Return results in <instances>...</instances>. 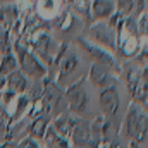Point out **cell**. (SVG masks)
I'll use <instances>...</instances> for the list:
<instances>
[{"instance_id":"cell-6","label":"cell","mask_w":148,"mask_h":148,"mask_svg":"<svg viewBox=\"0 0 148 148\" xmlns=\"http://www.w3.org/2000/svg\"><path fill=\"white\" fill-rule=\"evenodd\" d=\"M90 38L93 40L95 45L105 48V50H115V31L110 28L107 23H98L95 26H91L90 29Z\"/></svg>"},{"instance_id":"cell-12","label":"cell","mask_w":148,"mask_h":148,"mask_svg":"<svg viewBox=\"0 0 148 148\" xmlns=\"http://www.w3.org/2000/svg\"><path fill=\"white\" fill-rule=\"evenodd\" d=\"M60 98H62V93H60L59 86H57L55 83L47 81V83H45V90H43V102H45L47 110L48 112L53 110V109L59 105Z\"/></svg>"},{"instance_id":"cell-24","label":"cell","mask_w":148,"mask_h":148,"mask_svg":"<svg viewBox=\"0 0 148 148\" xmlns=\"http://www.w3.org/2000/svg\"><path fill=\"white\" fill-rule=\"evenodd\" d=\"M74 9L81 12H88V0H74Z\"/></svg>"},{"instance_id":"cell-26","label":"cell","mask_w":148,"mask_h":148,"mask_svg":"<svg viewBox=\"0 0 148 148\" xmlns=\"http://www.w3.org/2000/svg\"><path fill=\"white\" fill-rule=\"evenodd\" d=\"M5 91V76L0 73V95Z\"/></svg>"},{"instance_id":"cell-2","label":"cell","mask_w":148,"mask_h":148,"mask_svg":"<svg viewBox=\"0 0 148 148\" xmlns=\"http://www.w3.org/2000/svg\"><path fill=\"white\" fill-rule=\"evenodd\" d=\"M14 50L17 53V69L24 74L26 77H31V79H43L47 76V69L45 66L41 64V60L38 59L35 53H31L29 50H26L24 47L21 45H14Z\"/></svg>"},{"instance_id":"cell-11","label":"cell","mask_w":148,"mask_h":148,"mask_svg":"<svg viewBox=\"0 0 148 148\" xmlns=\"http://www.w3.org/2000/svg\"><path fill=\"white\" fill-rule=\"evenodd\" d=\"M57 62H59V81L67 79L77 69V66H79V60H77L76 53H73V52L64 53V55L60 53L59 59H57Z\"/></svg>"},{"instance_id":"cell-25","label":"cell","mask_w":148,"mask_h":148,"mask_svg":"<svg viewBox=\"0 0 148 148\" xmlns=\"http://www.w3.org/2000/svg\"><path fill=\"white\" fill-rule=\"evenodd\" d=\"M5 121H7V112H5V109H3V105L0 103V127L5 124Z\"/></svg>"},{"instance_id":"cell-7","label":"cell","mask_w":148,"mask_h":148,"mask_svg":"<svg viewBox=\"0 0 148 148\" xmlns=\"http://www.w3.org/2000/svg\"><path fill=\"white\" fill-rule=\"evenodd\" d=\"M69 145H73L74 148L86 147L90 143V122L83 121V119H74L73 129L69 133L67 138Z\"/></svg>"},{"instance_id":"cell-17","label":"cell","mask_w":148,"mask_h":148,"mask_svg":"<svg viewBox=\"0 0 148 148\" xmlns=\"http://www.w3.org/2000/svg\"><path fill=\"white\" fill-rule=\"evenodd\" d=\"M14 71H17V59H16V55L9 50V52H5V53L2 55V59H0V73L3 74V76H9V74L14 73Z\"/></svg>"},{"instance_id":"cell-9","label":"cell","mask_w":148,"mask_h":148,"mask_svg":"<svg viewBox=\"0 0 148 148\" xmlns=\"http://www.w3.org/2000/svg\"><path fill=\"white\" fill-rule=\"evenodd\" d=\"M28 77L21 73L19 69L10 73L9 76H5V90L10 91L12 95L19 97V95H24L26 90H28Z\"/></svg>"},{"instance_id":"cell-15","label":"cell","mask_w":148,"mask_h":148,"mask_svg":"<svg viewBox=\"0 0 148 148\" xmlns=\"http://www.w3.org/2000/svg\"><path fill=\"white\" fill-rule=\"evenodd\" d=\"M114 9H115L114 0H93V2H91V14H93V17L98 19V21L110 17L112 12H114Z\"/></svg>"},{"instance_id":"cell-1","label":"cell","mask_w":148,"mask_h":148,"mask_svg":"<svg viewBox=\"0 0 148 148\" xmlns=\"http://www.w3.org/2000/svg\"><path fill=\"white\" fill-rule=\"evenodd\" d=\"M121 134L124 138H127L129 141L145 147V143H147V114H145V109H141V105H138L134 102L129 105V109L124 115V121H122Z\"/></svg>"},{"instance_id":"cell-3","label":"cell","mask_w":148,"mask_h":148,"mask_svg":"<svg viewBox=\"0 0 148 148\" xmlns=\"http://www.w3.org/2000/svg\"><path fill=\"white\" fill-rule=\"evenodd\" d=\"M66 102L69 110L74 114H83L88 105V93L84 90V77L76 81L73 86L66 90Z\"/></svg>"},{"instance_id":"cell-23","label":"cell","mask_w":148,"mask_h":148,"mask_svg":"<svg viewBox=\"0 0 148 148\" xmlns=\"http://www.w3.org/2000/svg\"><path fill=\"white\" fill-rule=\"evenodd\" d=\"M138 35H140V36H147V14H143V16H141V19H140Z\"/></svg>"},{"instance_id":"cell-20","label":"cell","mask_w":148,"mask_h":148,"mask_svg":"<svg viewBox=\"0 0 148 148\" xmlns=\"http://www.w3.org/2000/svg\"><path fill=\"white\" fill-rule=\"evenodd\" d=\"M16 148H41V147H40V143H38L36 140L26 136V138H23V140L17 143V147Z\"/></svg>"},{"instance_id":"cell-18","label":"cell","mask_w":148,"mask_h":148,"mask_svg":"<svg viewBox=\"0 0 148 148\" xmlns=\"http://www.w3.org/2000/svg\"><path fill=\"white\" fill-rule=\"evenodd\" d=\"M115 7H117V14L119 16H127L134 9V0H117Z\"/></svg>"},{"instance_id":"cell-8","label":"cell","mask_w":148,"mask_h":148,"mask_svg":"<svg viewBox=\"0 0 148 148\" xmlns=\"http://www.w3.org/2000/svg\"><path fill=\"white\" fill-rule=\"evenodd\" d=\"M88 81L95 88H102V90L107 88V86H110V84H114L109 69L103 67V66H100V64H91L90 73H88Z\"/></svg>"},{"instance_id":"cell-4","label":"cell","mask_w":148,"mask_h":148,"mask_svg":"<svg viewBox=\"0 0 148 148\" xmlns=\"http://www.w3.org/2000/svg\"><path fill=\"white\" fill-rule=\"evenodd\" d=\"M98 105L103 112V117H114L119 107H121V95H119V90L115 86V83L103 88L98 95Z\"/></svg>"},{"instance_id":"cell-21","label":"cell","mask_w":148,"mask_h":148,"mask_svg":"<svg viewBox=\"0 0 148 148\" xmlns=\"http://www.w3.org/2000/svg\"><path fill=\"white\" fill-rule=\"evenodd\" d=\"M10 50V47H9V35H7V31H0V55L2 53H5V52H9Z\"/></svg>"},{"instance_id":"cell-22","label":"cell","mask_w":148,"mask_h":148,"mask_svg":"<svg viewBox=\"0 0 148 148\" xmlns=\"http://www.w3.org/2000/svg\"><path fill=\"white\" fill-rule=\"evenodd\" d=\"M95 148H121V145L117 141H112V140H102Z\"/></svg>"},{"instance_id":"cell-19","label":"cell","mask_w":148,"mask_h":148,"mask_svg":"<svg viewBox=\"0 0 148 148\" xmlns=\"http://www.w3.org/2000/svg\"><path fill=\"white\" fill-rule=\"evenodd\" d=\"M14 19H16V9L14 7H3V9H0V21H3L7 24V23H10Z\"/></svg>"},{"instance_id":"cell-28","label":"cell","mask_w":148,"mask_h":148,"mask_svg":"<svg viewBox=\"0 0 148 148\" xmlns=\"http://www.w3.org/2000/svg\"><path fill=\"white\" fill-rule=\"evenodd\" d=\"M0 59H2V55H0Z\"/></svg>"},{"instance_id":"cell-27","label":"cell","mask_w":148,"mask_h":148,"mask_svg":"<svg viewBox=\"0 0 148 148\" xmlns=\"http://www.w3.org/2000/svg\"><path fill=\"white\" fill-rule=\"evenodd\" d=\"M0 31H2V26H0Z\"/></svg>"},{"instance_id":"cell-16","label":"cell","mask_w":148,"mask_h":148,"mask_svg":"<svg viewBox=\"0 0 148 148\" xmlns=\"http://www.w3.org/2000/svg\"><path fill=\"white\" fill-rule=\"evenodd\" d=\"M41 141H43V147L45 148H71L69 141L66 138H62L60 134H57L52 129V126H48V129H47V133H45Z\"/></svg>"},{"instance_id":"cell-10","label":"cell","mask_w":148,"mask_h":148,"mask_svg":"<svg viewBox=\"0 0 148 148\" xmlns=\"http://www.w3.org/2000/svg\"><path fill=\"white\" fill-rule=\"evenodd\" d=\"M33 48H35V52H36L43 60H48L50 62L52 57H53L55 45H53V40L48 36V35L40 33V35H36V36L33 38Z\"/></svg>"},{"instance_id":"cell-13","label":"cell","mask_w":148,"mask_h":148,"mask_svg":"<svg viewBox=\"0 0 148 148\" xmlns=\"http://www.w3.org/2000/svg\"><path fill=\"white\" fill-rule=\"evenodd\" d=\"M73 124H74V117L69 114V112H62L59 117H55V121H53V124H50L52 126V129L57 133V134H60L62 138H69V133H71V129H73Z\"/></svg>"},{"instance_id":"cell-14","label":"cell","mask_w":148,"mask_h":148,"mask_svg":"<svg viewBox=\"0 0 148 148\" xmlns=\"http://www.w3.org/2000/svg\"><path fill=\"white\" fill-rule=\"evenodd\" d=\"M48 126H50V117L48 115H38L36 119L29 124V127H28V136L36 140V141L38 140H43Z\"/></svg>"},{"instance_id":"cell-5","label":"cell","mask_w":148,"mask_h":148,"mask_svg":"<svg viewBox=\"0 0 148 148\" xmlns=\"http://www.w3.org/2000/svg\"><path fill=\"white\" fill-rule=\"evenodd\" d=\"M77 45L83 48L84 53H88V57L93 60V64H100L103 67L115 66V60H114V57L110 55L109 50H105V48H102V47H98V45H95L88 40H83V38L77 40Z\"/></svg>"}]
</instances>
